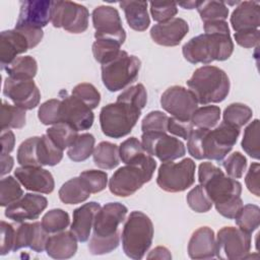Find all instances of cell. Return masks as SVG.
I'll return each instance as SVG.
<instances>
[{"mask_svg":"<svg viewBox=\"0 0 260 260\" xmlns=\"http://www.w3.org/2000/svg\"><path fill=\"white\" fill-rule=\"evenodd\" d=\"M240 129L224 122L212 129H193L187 142L189 154L196 159L221 160L236 144Z\"/></svg>","mask_w":260,"mask_h":260,"instance_id":"obj_1","label":"cell"},{"mask_svg":"<svg viewBox=\"0 0 260 260\" xmlns=\"http://www.w3.org/2000/svg\"><path fill=\"white\" fill-rule=\"evenodd\" d=\"M128 209L119 202L105 204L95 214L88 250L92 255L108 254L119 246V225L125 220Z\"/></svg>","mask_w":260,"mask_h":260,"instance_id":"obj_2","label":"cell"},{"mask_svg":"<svg viewBox=\"0 0 260 260\" xmlns=\"http://www.w3.org/2000/svg\"><path fill=\"white\" fill-rule=\"evenodd\" d=\"M234 51L230 34L211 32L192 38L182 48L184 58L192 64H209L212 61H224Z\"/></svg>","mask_w":260,"mask_h":260,"instance_id":"obj_3","label":"cell"},{"mask_svg":"<svg viewBox=\"0 0 260 260\" xmlns=\"http://www.w3.org/2000/svg\"><path fill=\"white\" fill-rule=\"evenodd\" d=\"M187 85L199 104L208 105L222 102L230 92L231 83L222 69L205 65L193 72Z\"/></svg>","mask_w":260,"mask_h":260,"instance_id":"obj_4","label":"cell"},{"mask_svg":"<svg viewBox=\"0 0 260 260\" xmlns=\"http://www.w3.org/2000/svg\"><path fill=\"white\" fill-rule=\"evenodd\" d=\"M153 223L141 211H132L127 217L122 231V247L131 259H142L152 244Z\"/></svg>","mask_w":260,"mask_h":260,"instance_id":"obj_5","label":"cell"},{"mask_svg":"<svg viewBox=\"0 0 260 260\" xmlns=\"http://www.w3.org/2000/svg\"><path fill=\"white\" fill-rule=\"evenodd\" d=\"M198 181L215 206L241 197L242 184L236 179L225 176L218 167L210 161L199 165Z\"/></svg>","mask_w":260,"mask_h":260,"instance_id":"obj_6","label":"cell"},{"mask_svg":"<svg viewBox=\"0 0 260 260\" xmlns=\"http://www.w3.org/2000/svg\"><path fill=\"white\" fill-rule=\"evenodd\" d=\"M141 115L138 107L116 101L103 107L100 112V124L103 133L112 138H122L128 135L136 125Z\"/></svg>","mask_w":260,"mask_h":260,"instance_id":"obj_7","label":"cell"},{"mask_svg":"<svg viewBox=\"0 0 260 260\" xmlns=\"http://www.w3.org/2000/svg\"><path fill=\"white\" fill-rule=\"evenodd\" d=\"M140 65L141 62L136 56L121 50L117 58L102 65L104 85L112 92L124 89L137 79Z\"/></svg>","mask_w":260,"mask_h":260,"instance_id":"obj_8","label":"cell"},{"mask_svg":"<svg viewBox=\"0 0 260 260\" xmlns=\"http://www.w3.org/2000/svg\"><path fill=\"white\" fill-rule=\"evenodd\" d=\"M195 168L194 160L188 157L179 162H162L157 172L156 183L166 192H183L194 184Z\"/></svg>","mask_w":260,"mask_h":260,"instance_id":"obj_9","label":"cell"},{"mask_svg":"<svg viewBox=\"0 0 260 260\" xmlns=\"http://www.w3.org/2000/svg\"><path fill=\"white\" fill-rule=\"evenodd\" d=\"M154 170L139 165L121 167L112 175L109 181V189L116 196H131L151 180Z\"/></svg>","mask_w":260,"mask_h":260,"instance_id":"obj_10","label":"cell"},{"mask_svg":"<svg viewBox=\"0 0 260 260\" xmlns=\"http://www.w3.org/2000/svg\"><path fill=\"white\" fill-rule=\"evenodd\" d=\"M251 236L239 228L223 226L215 239V256L219 259L237 260L249 257Z\"/></svg>","mask_w":260,"mask_h":260,"instance_id":"obj_11","label":"cell"},{"mask_svg":"<svg viewBox=\"0 0 260 260\" xmlns=\"http://www.w3.org/2000/svg\"><path fill=\"white\" fill-rule=\"evenodd\" d=\"M89 12L81 4L72 1H53L51 22L72 34H81L88 27Z\"/></svg>","mask_w":260,"mask_h":260,"instance_id":"obj_12","label":"cell"},{"mask_svg":"<svg viewBox=\"0 0 260 260\" xmlns=\"http://www.w3.org/2000/svg\"><path fill=\"white\" fill-rule=\"evenodd\" d=\"M141 143L148 154L156 156L161 162L178 159L186 152L181 140L165 132H143Z\"/></svg>","mask_w":260,"mask_h":260,"instance_id":"obj_13","label":"cell"},{"mask_svg":"<svg viewBox=\"0 0 260 260\" xmlns=\"http://www.w3.org/2000/svg\"><path fill=\"white\" fill-rule=\"evenodd\" d=\"M92 24L95 29V40H111L123 45L126 40V32L122 26L119 12L116 8L108 5H101L91 13Z\"/></svg>","mask_w":260,"mask_h":260,"instance_id":"obj_14","label":"cell"},{"mask_svg":"<svg viewBox=\"0 0 260 260\" xmlns=\"http://www.w3.org/2000/svg\"><path fill=\"white\" fill-rule=\"evenodd\" d=\"M160 105L166 112L180 120H191L198 108L195 95L180 85H173L166 89L160 96Z\"/></svg>","mask_w":260,"mask_h":260,"instance_id":"obj_15","label":"cell"},{"mask_svg":"<svg viewBox=\"0 0 260 260\" xmlns=\"http://www.w3.org/2000/svg\"><path fill=\"white\" fill-rule=\"evenodd\" d=\"M3 94L11 100L14 106L23 110L35 109L41 100L40 90L32 79L6 77L3 84Z\"/></svg>","mask_w":260,"mask_h":260,"instance_id":"obj_16","label":"cell"},{"mask_svg":"<svg viewBox=\"0 0 260 260\" xmlns=\"http://www.w3.org/2000/svg\"><path fill=\"white\" fill-rule=\"evenodd\" d=\"M61 123H66L76 131L89 129L94 120L92 110L74 95L65 94L60 104Z\"/></svg>","mask_w":260,"mask_h":260,"instance_id":"obj_17","label":"cell"},{"mask_svg":"<svg viewBox=\"0 0 260 260\" xmlns=\"http://www.w3.org/2000/svg\"><path fill=\"white\" fill-rule=\"evenodd\" d=\"M52 2L48 0H24L20 2V10L15 27H32L42 29L51 21Z\"/></svg>","mask_w":260,"mask_h":260,"instance_id":"obj_18","label":"cell"},{"mask_svg":"<svg viewBox=\"0 0 260 260\" xmlns=\"http://www.w3.org/2000/svg\"><path fill=\"white\" fill-rule=\"evenodd\" d=\"M48 200L46 197L38 194L27 193L20 199L8 205L5 209V216L16 222L31 220L38 218L47 208Z\"/></svg>","mask_w":260,"mask_h":260,"instance_id":"obj_19","label":"cell"},{"mask_svg":"<svg viewBox=\"0 0 260 260\" xmlns=\"http://www.w3.org/2000/svg\"><path fill=\"white\" fill-rule=\"evenodd\" d=\"M14 176L28 191L50 194L53 192L55 182L52 174L41 167H19L14 171Z\"/></svg>","mask_w":260,"mask_h":260,"instance_id":"obj_20","label":"cell"},{"mask_svg":"<svg viewBox=\"0 0 260 260\" xmlns=\"http://www.w3.org/2000/svg\"><path fill=\"white\" fill-rule=\"evenodd\" d=\"M189 30L187 21L180 17L154 24L150 29V37L154 43L165 47L178 46Z\"/></svg>","mask_w":260,"mask_h":260,"instance_id":"obj_21","label":"cell"},{"mask_svg":"<svg viewBox=\"0 0 260 260\" xmlns=\"http://www.w3.org/2000/svg\"><path fill=\"white\" fill-rule=\"evenodd\" d=\"M32 49L26 36L19 29L3 30L0 35V61L3 69L14 61L19 54Z\"/></svg>","mask_w":260,"mask_h":260,"instance_id":"obj_22","label":"cell"},{"mask_svg":"<svg viewBox=\"0 0 260 260\" xmlns=\"http://www.w3.org/2000/svg\"><path fill=\"white\" fill-rule=\"evenodd\" d=\"M48 233L44 230L42 222L35 221L32 223H21L15 230V243L13 251L28 247L37 253L46 250L48 241Z\"/></svg>","mask_w":260,"mask_h":260,"instance_id":"obj_23","label":"cell"},{"mask_svg":"<svg viewBox=\"0 0 260 260\" xmlns=\"http://www.w3.org/2000/svg\"><path fill=\"white\" fill-rule=\"evenodd\" d=\"M100 209V203L94 201L84 203L83 205L74 209L73 221L71 223L70 231L73 233L77 241L84 243L89 239L95 214Z\"/></svg>","mask_w":260,"mask_h":260,"instance_id":"obj_24","label":"cell"},{"mask_svg":"<svg viewBox=\"0 0 260 260\" xmlns=\"http://www.w3.org/2000/svg\"><path fill=\"white\" fill-rule=\"evenodd\" d=\"M188 255L192 259H210L215 257V236L208 226L197 229L188 243Z\"/></svg>","mask_w":260,"mask_h":260,"instance_id":"obj_25","label":"cell"},{"mask_svg":"<svg viewBox=\"0 0 260 260\" xmlns=\"http://www.w3.org/2000/svg\"><path fill=\"white\" fill-rule=\"evenodd\" d=\"M231 24L236 32L258 28L260 25V4L257 1L239 2L231 15Z\"/></svg>","mask_w":260,"mask_h":260,"instance_id":"obj_26","label":"cell"},{"mask_svg":"<svg viewBox=\"0 0 260 260\" xmlns=\"http://www.w3.org/2000/svg\"><path fill=\"white\" fill-rule=\"evenodd\" d=\"M119 155L125 165H139L151 169L156 168V161L145 151L141 141L136 137L127 138L120 144Z\"/></svg>","mask_w":260,"mask_h":260,"instance_id":"obj_27","label":"cell"},{"mask_svg":"<svg viewBox=\"0 0 260 260\" xmlns=\"http://www.w3.org/2000/svg\"><path fill=\"white\" fill-rule=\"evenodd\" d=\"M77 239L71 231L59 232L48 238L47 254L54 259H69L77 251Z\"/></svg>","mask_w":260,"mask_h":260,"instance_id":"obj_28","label":"cell"},{"mask_svg":"<svg viewBox=\"0 0 260 260\" xmlns=\"http://www.w3.org/2000/svg\"><path fill=\"white\" fill-rule=\"evenodd\" d=\"M120 7L124 10L129 26L137 31H144L150 24L147 12V2L144 1H122Z\"/></svg>","mask_w":260,"mask_h":260,"instance_id":"obj_29","label":"cell"},{"mask_svg":"<svg viewBox=\"0 0 260 260\" xmlns=\"http://www.w3.org/2000/svg\"><path fill=\"white\" fill-rule=\"evenodd\" d=\"M58 195L65 204H78L86 201L90 196V192L80 177H74L61 186Z\"/></svg>","mask_w":260,"mask_h":260,"instance_id":"obj_30","label":"cell"},{"mask_svg":"<svg viewBox=\"0 0 260 260\" xmlns=\"http://www.w3.org/2000/svg\"><path fill=\"white\" fill-rule=\"evenodd\" d=\"M92 156L95 166L104 170H112L120 162L118 145L109 141L100 142L94 148Z\"/></svg>","mask_w":260,"mask_h":260,"instance_id":"obj_31","label":"cell"},{"mask_svg":"<svg viewBox=\"0 0 260 260\" xmlns=\"http://www.w3.org/2000/svg\"><path fill=\"white\" fill-rule=\"evenodd\" d=\"M37 156L40 166H56L63 157V150L60 149L47 135L39 137L37 145Z\"/></svg>","mask_w":260,"mask_h":260,"instance_id":"obj_32","label":"cell"},{"mask_svg":"<svg viewBox=\"0 0 260 260\" xmlns=\"http://www.w3.org/2000/svg\"><path fill=\"white\" fill-rule=\"evenodd\" d=\"M3 70L14 79H32L38 72V63L31 56H21L4 67Z\"/></svg>","mask_w":260,"mask_h":260,"instance_id":"obj_33","label":"cell"},{"mask_svg":"<svg viewBox=\"0 0 260 260\" xmlns=\"http://www.w3.org/2000/svg\"><path fill=\"white\" fill-rule=\"evenodd\" d=\"M95 139L90 133L78 135L67 150L68 157L73 161H83L87 159L94 150Z\"/></svg>","mask_w":260,"mask_h":260,"instance_id":"obj_34","label":"cell"},{"mask_svg":"<svg viewBox=\"0 0 260 260\" xmlns=\"http://www.w3.org/2000/svg\"><path fill=\"white\" fill-rule=\"evenodd\" d=\"M78 131L66 123H58L49 127L46 134L51 138V140L62 150L69 148L74 142Z\"/></svg>","mask_w":260,"mask_h":260,"instance_id":"obj_35","label":"cell"},{"mask_svg":"<svg viewBox=\"0 0 260 260\" xmlns=\"http://www.w3.org/2000/svg\"><path fill=\"white\" fill-rule=\"evenodd\" d=\"M25 110L3 101L1 108V131L9 130L10 128L20 129L25 125Z\"/></svg>","mask_w":260,"mask_h":260,"instance_id":"obj_36","label":"cell"},{"mask_svg":"<svg viewBox=\"0 0 260 260\" xmlns=\"http://www.w3.org/2000/svg\"><path fill=\"white\" fill-rule=\"evenodd\" d=\"M253 116L252 109L242 103H233L223 111V122L241 129Z\"/></svg>","mask_w":260,"mask_h":260,"instance_id":"obj_37","label":"cell"},{"mask_svg":"<svg viewBox=\"0 0 260 260\" xmlns=\"http://www.w3.org/2000/svg\"><path fill=\"white\" fill-rule=\"evenodd\" d=\"M196 9L203 22L225 20L229 16V8L221 1H199Z\"/></svg>","mask_w":260,"mask_h":260,"instance_id":"obj_38","label":"cell"},{"mask_svg":"<svg viewBox=\"0 0 260 260\" xmlns=\"http://www.w3.org/2000/svg\"><path fill=\"white\" fill-rule=\"evenodd\" d=\"M220 119V109L217 106H203L197 108L191 117L193 126L201 129L214 128Z\"/></svg>","mask_w":260,"mask_h":260,"instance_id":"obj_39","label":"cell"},{"mask_svg":"<svg viewBox=\"0 0 260 260\" xmlns=\"http://www.w3.org/2000/svg\"><path fill=\"white\" fill-rule=\"evenodd\" d=\"M120 47L121 44L116 41L95 40L92 44V54L95 61L104 65L118 57L121 52Z\"/></svg>","mask_w":260,"mask_h":260,"instance_id":"obj_40","label":"cell"},{"mask_svg":"<svg viewBox=\"0 0 260 260\" xmlns=\"http://www.w3.org/2000/svg\"><path fill=\"white\" fill-rule=\"evenodd\" d=\"M236 223L242 231L251 234L260 223V208L255 204L243 205L237 216L235 217Z\"/></svg>","mask_w":260,"mask_h":260,"instance_id":"obj_41","label":"cell"},{"mask_svg":"<svg viewBox=\"0 0 260 260\" xmlns=\"http://www.w3.org/2000/svg\"><path fill=\"white\" fill-rule=\"evenodd\" d=\"M42 225L48 234H56L64 231L70 223L69 215L60 208L49 210L42 218Z\"/></svg>","mask_w":260,"mask_h":260,"instance_id":"obj_42","label":"cell"},{"mask_svg":"<svg viewBox=\"0 0 260 260\" xmlns=\"http://www.w3.org/2000/svg\"><path fill=\"white\" fill-rule=\"evenodd\" d=\"M23 196L20 183L12 176L1 179L0 183V205L8 206Z\"/></svg>","mask_w":260,"mask_h":260,"instance_id":"obj_43","label":"cell"},{"mask_svg":"<svg viewBox=\"0 0 260 260\" xmlns=\"http://www.w3.org/2000/svg\"><path fill=\"white\" fill-rule=\"evenodd\" d=\"M259 120L255 119L245 129L242 139V148L244 151L255 159H259Z\"/></svg>","mask_w":260,"mask_h":260,"instance_id":"obj_44","label":"cell"},{"mask_svg":"<svg viewBox=\"0 0 260 260\" xmlns=\"http://www.w3.org/2000/svg\"><path fill=\"white\" fill-rule=\"evenodd\" d=\"M40 136L29 137L22 141L17 149V162L21 167H41L37 156V145Z\"/></svg>","mask_w":260,"mask_h":260,"instance_id":"obj_45","label":"cell"},{"mask_svg":"<svg viewBox=\"0 0 260 260\" xmlns=\"http://www.w3.org/2000/svg\"><path fill=\"white\" fill-rule=\"evenodd\" d=\"M186 199L189 207L198 213L207 212L213 205L212 201L201 185H196L193 189H191L187 194Z\"/></svg>","mask_w":260,"mask_h":260,"instance_id":"obj_46","label":"cell"},{"mask_svg":"<svg viewBox=\"0 0 260 260\" xmlns=\"http://www.w3.org/2000/svg\"><path fill=\"white\" fill-rule=\"evenodd\" d=\"M61 100L52 99L43 103L38 111V118L44 125H55L61 123L60 118Z\"/></svg>","mask_w":260,"mask_h":260,"instance_id":"obj_47","label":"cell"},{"mask_svg":"<svg viewBox=\"0 0 260 260\" xmlns=\"http://www.w3.org/2000/svg\"><path fill=\"white\" fill-rule=\"evenodd\" d=\"M72 95L82 101L89 109H95L101 102V93L90 83H79L72 89Z\"/></svg>","mask_w":260,"mask_h":260,"instance_id":"obj_48","label":"cell"},{"mask_svg":"<svg viewBox=\"0 0 260 260\" xmlns=\"http://www.w3.org/2000/svg\"><path fill=\"white\" fill-rule=\"evenodd\" d=\"M79 177L83 181L90 194L103 191L108 184V174L103 171L87 170L80 173Z\"/></svg>","mask_w":260,"mask_h":260,"instance_id":"obj_49","label":"cell"},{"mask_svg":"<svg viewBox=\"0 0 260 260\" xmlns=\"http://www.w3.org/2000/svg\"><path fill=\"white\" fill-rule=\"evenodd\" d=\"M169 117L160 111L149 112L142 120V132H168Z\"/></svg>","mask_w":260,"mask_h":260,"instance_id":"obj_50","label":"cell"},{"mask_svg":"<svg viewBox=\"0 0 260 260\" xmlns=\"http://www.w3.org/2000/svg\"><path fill=\"white\" fill-rule=\"evenodd\" d=\"M222 167L229 177L233 179H240L246 171L247 158L241 152L235 151L222 161Z\"/></svg>","mask_w":260,"mask_h":260,"instance_id":"obj_51","label":"cell"},{"mask_svg":"<svg viewBox=\"0 0 260 260\" xmlns=\"http://www.w3.org/2000/svg\"><path fill=\"white\" fill-rule=\"evenodd\" d=\"M117 101H121V102H125V103L131 104V105H134L142 110L145 107L146 102H147L146 89H145L144 85L141 83L135 84L133 86L128 87L124 91H122L118 95Z\"/></svg>","mask_w":260,"mask_h":260,"instance_id":"obj_52","label":"cell"},{"mask_svg":"<svg viewBox=\"0 0 260 260\" xmlns=\"http://www.w3.org/2000/svg\"><path fill=\"white\" fill-rule=\"evenodd\" d=\"M150 13L153 20L158 23L169 21L174 18V16L178 13L177 3L170 2H150Z\"/></svg>","mask_w":260,"mask_h":260,"instance_id":"obj_53","label":"cell"},{"mask_svg":"<svg viewBox=\"0 0 260 260\" xmlns=\"http://www.w3.org/2000/svg\"><path fill=\"white\" fill-rule=\"evenodd\" d=\"M193 131V124L191 120H180L175 117H169L168 132L171 134L188 140Z\"/></svg>","mask_w":260,"mask_h":260,"instance_id":"obj_54","label":"cell"},{"mask_svg":"<svg viewBox=\"0 0 260 260\" xmlns=\"http://www.w3.org/2000/svg\"><path fill=\"white\" fill-rule=\"evenodd\" d=\"M1 249L0 254L6 255L13 251L15 243V229L12 224L2 220L1 221Z\"/></svg>","mask_w":260,"mask_h":260,"instance_id":"obj_55","label":"cell"},{"mask_svg":"<svg viewBox=\"0 0 260 260\" xmlns=\"http://www.w3.org/2000/svg\"><path fill=\"white\" fill-rule=\"evenodd\" d=\"M235 40L236 43L243 47V48H253L258 47L259 45V39H260V31L258 28L253 29H245L241 31L235 32Z\"/></svg>","mask_w":260,"mask_h":260,"instance_id":"obj_56","label":"cell"},{"mask_svg":"<svg viewBox=\"0 0 260 260\" xmlns=\"http://www.w3.org/2000/svg\"><path fill=\"white\" fill-rule=\"evenodd\" d=\"M242 207H243V200L241 199V197L235 198L223 204L215 206L217 212L229 219H235V217L237 216V214L239 213Z\"/></svg>","mask_w":260,"mask_h":260,"instance_id":"obj_57","label":"cell"},{"mask_svg":"<svg viewBox=\"0 0 260 260\" xmlns=\"http://www.w3.org/2000/svg\"><path fill=\"white\" fill-rule=\"evenodd\" d=\"M259 171H260V165L258 162H253L245 178V183L248 188V190L254 194L256 197H259Z\"/></svg>","mask_w":260,"mask_h":260,"instance_id":"obj_58","label":"cell"},{"mask_svg":"<svg viewBox=\"0 0 260 260\" xmlns=\"http://www.w3.org/2000/svg\"><path fill=\"white\" fill-rule=\"evenodd\" d=\"M1 154H9L15 144V136L11 130L1 131Z\"/></svg>","mask_w":260,"mask_h":260,"instance_id":"obj_59","label":"cell"},{"mask_svg":"<svg viewBox=\"0 0 260 260\" xmlns=\"http://www.w3.org/2000/svg\"><path fill=\"white\" fill-rule=\"evenodd\" d=\"M205 34L211 32H224L230 34L229 24L225 20H214V21H207L203 24Z\"/></svg>","mask_w":260,"mask_h":260,"instance_id":"obj_60","label":"cell"},{"mask_svg":"<svg viewBox=\"0 0 260 260\" xmlns=\"http://www.w3.org/2000/svg\"><path fill=\"white\" fill-rule=\"evenodd\" d=\"M147 259H167V260H170V259H172V255H171V252L166 247L158 246V247L154 248L152 251H150V253L147 255Z\"/></svg>","mask_w":260,"mask_h":260,"instance_id":"obj_61","label":"cell"},{"mask_svg":"<svg viewBox=\"0 0 260 260\" xmlns=\"http://www.w3.org/2000/svg\"><path fill=\"white\" fill-rule=\"evenodd\" d=\"M0 161H1V176L8 174L12 168H13V157L9 154H1L0 155Z\"/></svg>","mask_w":260,"mask_h":260,"instance_id":"obj_62","label":"cell"},{"mask_svg":"<svg viewBox=\"0 0 260 260\" xmlns=\"http://www.w3.org/2000/svg\"><path fill=\"white\" fill-rule=\"evenodd\" d=\"M198 3L199 1H187V2H180L177 5H180L185 9H193L198 6Z\"/></svg>","mask_w":260,"mask_h":260,"instance_id":"obj_63","label":"cell"}]
</instances>
